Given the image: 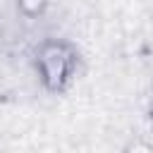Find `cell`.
I'll return each instance as SVG.
<instances>
[{"label": "cell", "mask_w": 153, "mask_h": 153, "mask_svg": "<svg viewBox=\"0 0 153 153\" xmlns=\"http://www.w3.org/2000/svg\"><path fill=\"white\" fill-rule=\"evenodd\" d=\"M120 153H153V141H148L143 136H134L122 146Z\"/></svg>", "instance_id": "obj_3"}, {"label": "cell", "mask_w": 153, "mask_h": 153, "mask_svg": "<svg viewBox=\"0 0 153 153\" xmlns=\"http://www.w3.org/2000/svg\"><path fill=\"white\" fill-rule=\"evenodd\" d=\"M14 7H17V14L24 17V19H38L48 12L50 7V0H14Z\"/></svg>", "instance_id": "obj_2"}, {"label": "cell", "mask_w": 153, "mask_h": 153, "mask_svg": "<svg viewBox=\"0 0 153 153\" xmlns=\"http://www.w3.org/2000/svg\"><path fill=\"white\" fill-rule=\"evenodd\" d=\"M33 69L45 93L62 96L81 69V53L67 38H43L33 50Z\"/></svg>", "instance_id": "obj_1"}]
</instances>
